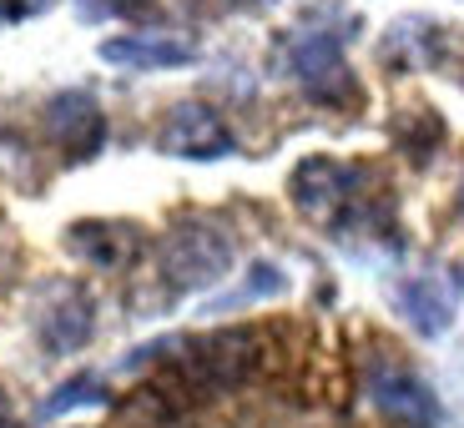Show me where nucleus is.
<instances>
[{
    "instance_id": "1a4fd4ad",
    "label": "nucleus",
    "mask_w": 464,
    "mask_h": 428,
    "mask_svg": "<svg viewBox=\"0 0 464 428\" xmlns=\"http://www.w3.org/2000/svg\"><path fill=\"white\" fill-rule=\"evenodd\" d=\"M102 61L106 66H131V71H172V66H192L198 46L177 41V35H111L102 41Z\"/></svg>"
},
{
    "instance_id": "6ab92c4d",
    "label": "nucleus",
    "mask_w": 464,
    "mask_h": 428,
    "mask_svg": "<svg viewBox=\"0 0 464 428\" xmlns=\"http://www.w3.org/2000/svg\"><path fill=\"white\" fill-rule=\"evenodd\" d=\"M237 5H243V0H237Z\"/></svg>"
},
{
    "instance_id": "f257e3e1",
    "label": "nucleus",
    "mask_w": 464,
    "mask_h": 428,
    "mask_svg": "<svg viewBox=\"0 0 464 428\" xmlns=\"http://www.w3.org/2000/svg\"><path fill=\"white\" fill-rule=\"evenodd\" d=\"M363 182H369L363 166L334 162V157H308V162L293 166L288 192L308 222H318L328 232H348L359 217H369L363 212Z\"/></svg>"
},
{
    "instance_id": "a211bd4d",
    "label": "nucleus",
    "mask_w": 464,
    "mask_h": 428,
    "mask_svg": "<svg viewBox=\"0 0 464 428\" xmlns=\"http://www.w3.org/2000/svg\"><path fill=\"white\" fill-rule=\"evenodd\" d=\"M459 217H464V186H459Z\"/></svg>"
},
{
    "instance_id": "f8f14e48",
    "label": "nucleus",
    "mask_w": 464,
    "mask_h": 428,
    "mask_svg": "<svg viewBox=\"0 0 464 428\" xmlns=\"http://www.w3.org/2000/svg\"><path fill=\"white\" fill-rule=\"evenodd\" d=\"M121 428H182V408H177V398H167L162 388H147V394L127 408Z\"/></svg>"
},
{
    "instance_id": "7ed1b4c3",
    "label": "nucleus",
    "mask_w": 464,
    "mask_h": 428,
    "mask_svg": "<svg viewBox=\"0 0 464 428\" xmlns=\"http://www.w3.org/2000/svg\"><path fill=\"white\" fill-rule=\"evenodd\" d=\"M253 368H257V333H247V328H227V333L182 343V353H177V373L192 394H232L253 378Z\"/></svg>"
},
{
    "instance_id": "4468645a",
    "label": "nucleus",
    "mask_w": 464,
    "mask_h": 428,
    "mask_svg": "<svg viewBox=\"0 0 464 428\" xmlns=\"http://www.w3.org/2000/svg\"><path fill=\"white\" fill-rule=\"evenodd\" d=\"M102 398H106V394H102V378H96V373H82V378L61 383V394H51L41 414L56 418V414H66V408H76V404H102Z\"/></svg>"
},
{
    "instance_id": "dca6fc26",
    "label": "nucleus",
    "mask_w": 464,
    "mask_h": 428,
    "mask_svg": "<svg viewBox=\"0 0 464 428\" xmlns=\"http://www.w3.org/2000/svg\"><path fill=\"white\" fill-rule=\"evenodd\" d=\"M96 11H116V15H131V11H141L147 0H92Z\"/></svg>"
},
{
    "instance_id": "20e7f679",
    "label": "nucleus",
    "mask_w": 464,
    "mask_h": 428,
    "mask_svg": "<svg viewBox=\"0 0 464 428\" xmlns=\"http://www.w3.org/2000/svg\"><path fill=\"white\" fill-rule=\"evenodd\" d=\"M288 76L314 96V101L334 106V101H353V71L343 61V46L324 31H303L288 41Z\"/></svg>"
},
{
    "instance_id": "6e6552de",
    "label": "nucleus",
    "mask_w": 464,
    "mask_h": 428,
    "mask_svg": "<svg viewBox=\"0 0 464 428\" xmlns=\"http://www.w3.org/2000/svg\"><path fill=\"white\" fill-rule=\"evenodd\" d=\"M92 328H96L92 298H86L82 288H71V282H61L46 298L41 318H35V333H41V343H46L51 353H76V347H86Z\"/></svg>"
},
{
    "instance_id": "9b49d317",
    "label": "nucleus",
    "mask_w": 464,
    "mask_h": 428,
    "mask_svg": "<svg viewBox=\"0 0 464 428\" xmlns=\"http://www.w3.org/2000/svg\"><path fill=\"white\" fill-rule=\"evenodd\" d=\"M394 302H399V313H404V323L419 328L424 338H440L444 328L454 323V298H450V288H444V282H434V278L399 282Z\"/></svg>"
},
{
    "instance_id": "f3484780",
    "label": "nucleus",
    "mask_w": 464,
    "mask_h": 428,
    "mask_svg": "<svg viewBox=\"0 0 464 428\" xmlns=\"http://www.w3.org/2000/svg\"><path fill=\"white\" fill-rule=\"evenodd\" d=\"M0 428H15V414H11V398H5V388H0Z\"/></svg>"
},
{
    "instance_id": "f03ea898",
    "label": "nucleus",
    "mask_w": 464,
    "mask_h": 428,
    "mask_svg": "<svg viewBox=\"0 0 464 428\" xmlns=\"http://www.w3.org/2000/svg\"><path fill=\"white\" fill-rule=\"evenodd\" d=\"M157 272L172 292H202L232 272V237L218 222H177L157 247Z\"/></svg>"
},
{
    "instance_id": "ddd939ff",
    "label": "nucleus",
    "mask_w": 464,
    "mask_h": 428,
    "mask_svg": "<svg viewBox=\"0 0 464 428\" xmlns=\"http://www.w3.org/2000/svg\"><path fill=\"white\" fill-rule=\"evenodd\" d=\"M273 292H283V272H278V267H267V262H257L253 272H247L243 288L227 292V298H218L212 308H243V302H253V298H273Z\"/></svg>"
},
{
    "instance_id": "9d476101",
    "label": "nucleus",
    "mask_w": 464,
    "mask_h": 428,
    "mask_svg": "<svg viewBox=\"0 0 464 428\" xmlns=\"http://www.w3.org/2000/svg\"><path fill=\"white\" fill-rule=\"evenodd\" d=\"M66 247L92 267H127L141 252V232L131 222H76Z\"/></svg>"
},
{
    "instance_id": "2eb2a0df",
    "label": "nucleus",
    "mask_w": 464,
    "mask_h": 428,
    "mask_svg": "<svg viewBox=\"0 0 464 428\" xmlns=\"http://www.w3.org/2000/svg\"><path fill=\"white\" fill-rule=\"evenodd\" d=\"M51 0H0V25H11V21H25V15L35 11H46Z\"/></svg>"
},
{
    "instance_id": "39448f33",
    "label": "nucleus",
    "mask_w": 464,
    "mask_h": 428,
    "mask_svg": "<svg viewBox=\"0 0 464 428\" xmlns=\"http://www.w3.org/2000/svg\"><path fill=\"white\" fill-rule=\"evenodd\" d=\"M157 147L167 157H187V162H218V157H232V131L212 106L182 101L167 111L162 131H157Z\"/></svg>"
},
{
    "instance_id": "0eeeda50",
    "label": "nucleus",
    "mask_w": 464,
    "mask_h": 428,
    "mask_svg": "<svg viewBox=\"0 0 464 428\" xmlns=\"http://www.w3.org/2000/svg\"><path fill=\"white\" fill-rule=\"evenodd\" d=\"M46 131L66 157H96L106 141V116L96 106V96L86 91H61L46 106Z\"/></svg>"
},
{
    "instance_id": "423d86ee",
    "label": "nucleus",
    "mask_w": 464,
    "mask_h": 428,
    "mask_svg": "<svg viewBox=\"0 0 464 428\" xmlns=\"http://www.w3.org/2000/svg\"><path fill=\"white\" fill-rule=\"evenodd\" d=\"M369 398L383 418H394L404 428H440V398H434V388L404 368H373Z\"/></svg>"
}]
</instances>
